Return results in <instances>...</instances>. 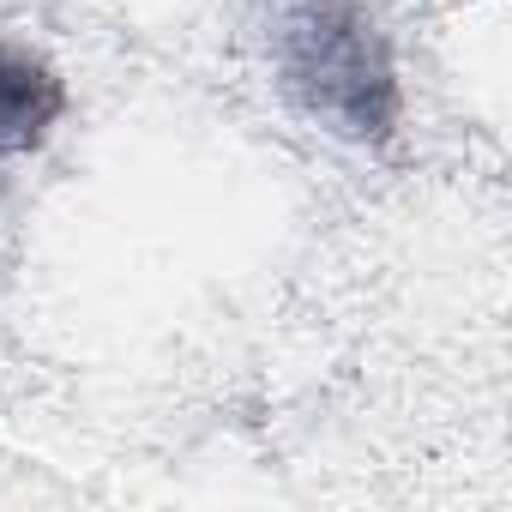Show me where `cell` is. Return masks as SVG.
Masks as SVG:
<instances>
[{
  "label": "cell",
  "mask_w": 512,
  "mask_h": 512,
  "mask_svg": "<svg viewBox=\"0 0 512 512\" xmlns=\"http://www.w3.org/2000/svg\"><path fill=\"white\" fill-rule=\"evenodd\" d=\"M266 61L290 109L338 145L380 151L404 127V79L374 0H272Z\"/></svg>",
  "instance_id": "cell-1"
},
{
  "label": "cell",
  "mask_w": 512,
  "mask_h": 512,
  "mask_svg": "<svg viewBox=\"0 0 512 512\" xmlns=\"http://www.w3.org/2000/svg\"><path fill=\"white\" fill-rule=\"evenodd\" d=\"M61 115H67L61 73L43 55H31V49L0 43V157L37 151L55 133Z\"/></svg>",
  "instance_id": "cell-2"
}]
</instances>
